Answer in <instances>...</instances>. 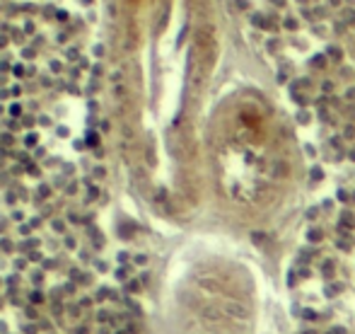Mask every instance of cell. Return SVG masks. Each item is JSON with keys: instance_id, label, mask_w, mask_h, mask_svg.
Returning a JSON list of instances; mask_svg holds the SVG:
<instances>
[{"instance_id": "1", "label": "cell", "mask_w": 355, "mask_h": 334, "mask_svg": "<svg viewBox=\"0 0 355 334\" xmlns=\"http://www.w3.org/2000/svg\"><path fill=\"white\" fill-rule=\"evenodd\" d=\"M227 312H232L234 317H247V310L239 308V305H234V303H227Z\"/></svg>"}]
</instances>
